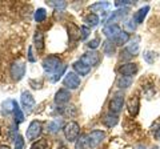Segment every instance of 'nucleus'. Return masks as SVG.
<instances>
[{
	"mask_svg": "<svg viewBox=\"0 0 160 149\" xmlns=\"http://www.w3.org/2000/svg\"><path fill=\"white\" fill-rule=\"evenodd\" d=\"M129 40H131V36H129V33L126 32V31H122V33H120L119 36L115 39L113 43H115V46H124V44H127Z\"/></svg>",
	"mask_w": 160,
	"mask_h": 149,
	"instance_id": "nucleus-20",
	"label": "nucleus"
},
{
	"mask_svg": "<svg viewBox=\"0 0 160 149\" xmlns=\"http://www.w3.org/2000/svg\"><path fill=\"white\" fill-rule=\"evenodd\" d=\"M0 133H2V131H0Z\"/></svg>",
	"mask_w": 160,
	"mask_h": 149,
	"instance_id": "nucleus-44",
	"label": "nucleus"
},
{
	"mask_svg": "<svg viewBox=\"0 0 160 149\" xmlns=\"http://www.w3.org/2000/svg\"><path fill=\"white\" fill-rule=\"evenodd\" d=\"M0 149H9V147H7V145H0Z\"/></svg>",
	"mask_w": 160,
	"mask_h": 149,
	"instance_id": "nucleus-42",
	"label": "nucleus"
},
{
	"mask_svg": "<svg viewBox=\"0 0 160 149\" xmlns=\"http://www.w3.org/2000/svg\"><path fill=\"white\" fill-rule=\"evenodd\" d=\"M20 103H22V107L24 109V112H27V113L32 112V109L35 107V99L31 95V92L24 91L22 93V97H20Z\"/></svg>",
	"mask_w": 160,
	"mask_h": 149,
	"instance_id": "nucleus-8",
	"label": "nucleus"
},
{
	"mask_svg": "<svg viewBox=\"0 0 160 149\" xmlns=\"http://www.w3.org/2000/svg\"><path fill=\"white\" fill-rule=\"evenodd\" d=\"M99 44H100V39H99V37H95V39H92L91 41H88V43H87V47L93 51L95 48H98V47H99Z\"/></svg>",
	"mask_w": 160,
	"mask_h": 149,
	"instance_id": "nucleus-35",
	"label": "nucleus"
},
{
	"mask_svg": "<svg viewBox=\"0 0 160 149\" xmlns=\"http://www.w3.org/2000/svg\"><path fill=\"white\" fill-rule=\"evenodd\" d=\"M49 6L51 7H53L56 11H63V9H66V7H67V2H56V0H52V2H47Z\"/></svg>",
	"mask_w": 160,
	"mask_h": 149,
	"instance_id": "nucleus-31",
	"label": "nucleus"
},
{
	"mask_svg": "<svg viewBox=\"0 0 160 149\" xmlns=\"http://www.w3.org/2000/svg\"><path fill=\"white\" fill-rule=\"evenodd\" d=\"M48 148H49V142L46 138H40L36 142H33L31 147V149H48Z\"/></svg>",
	"mask_w": 160,
	"mask_h": 149,
	"instance_id": "nucleus-29",
	"label": "nucleus"
},
{
	"mask_svg": "<svg viewBox=\"0 0 160 149\" xmlns=\"http://www.w3.org/2000/svg\"><path fill=\"white\" fill-rule=\"evenodd\" d=\"M24 148V138L22 136H16L15 138V148L13 149H23Z\"/></svg>",
	"mask_w": 160,
	"mask_h": 149,
	"instance_id": "nucleus-34",
	"label": "nucleus"
},
{
	"mask_svg": "<svg viewBox=\"0 0 160 149\" xmlns=\"http://www.w3.org/2000/svg\"><path fill=\"white\" fill-rule=\"evenodd\" d=\"M135 149H147L146 147H144V145H138L136 148H135Z\"/></svg>",
	"mask_w": 160,
	"mask_h": 149,
	"instance_id": "nucleus-41",
	"label": "nucleus"
},
{
	"mask_svg": "<svg viewBox=\"0 0 160 149\" xmlns=\"http://www.w3.org/2000/svg\"><path fill=\"white\" fill-rule=\"evenodd\" d=\"M132 84V77H127V76H120L116 81V85L119 88H128Z\"/></svg>",
	"mask_w": 160,
	"mask_h": 149,
	"instance_id": "nucleus-27",
	"label": "nucleus"
},
{
	"mask_svg": "<svg viewBox=\"0 0 160 149\" xmlns=\"http://www.w3.org/2000/svg\"><path fill=\"white\" fill-rule=\"evenodd\" d=\"M62 127H63V120H62V118H56V120H52L51 123L48 124V132L56 133Z\"/></svg>",
	"mask_w": 160,
	"mask_h": 149,
	"instance_id": "nucleus-26",
	"label": "nucleus"
},
{
	"mask_svg": "<svg viewBox=\"0 0 160 149\" xmlns=\"http://www.w3.org/2000/svg\"><path fill=\"white\" fill-rule=\"evenodd\" d=\"M104 137H106V133H104L103 131H98V129L96 131L89 132L88 135H86V140H87V144H88L89 149L96 148L99 144L104 140Z\"/></svg>",
	"mask_w": 160,
	"mask_h": 149,
	"instance_id": "nucleus-4",
	"label": "nucleus"
},
{
	"mask_svg": "<svg viewBox=\"0 0 160 149\" xmlns=\"http://www.w3.org/2000/svg\"><path fill=\"white\" fill-rule=\"evenodd\" d=\"M158 57H159V55L155 51H146L143 53V59H144V61H146L147 64H153L155 61L158 60Z\"/></svg>",
	"mask_w": 160,
	"mask_h": 149,
	"instance_id": "nucleus-24",
	"label": "nucleus"
},
{
	"mask_svg": "<svg viewBox=\"0 0 160 149\" xmlns=\"http://www.w3.org/2000/svg\"><path fill=\"white\" fill-rule=\"evenodd\" d=\"M69 99H71L69 91H67V89H59L56 95H55V103L58 105H63V104H67L69 101Z\"/></svg>",
	"mask_w": 160,
	"mask_h": 149,
	"instance_id": "nucleus-13",
	"label": "nucleus"
},
{
	"mask_svg": "<svg viewBox=\"0 0 160 149\" xmlns=\"http://www.w3.org/2000/svg\"><path fill=\"white\" fill-rule=\"evenodd\" d=\"M62 60L58 56H48L43 60V69L46 71V73H48V76H51L52 73L56 72V69L62 65Z\"/></svg>",
	"mask_w": 160,
	"mask_h": 149,
	"instance_id": "nucleus-3",
	"label": "nucleus"
},
{
	"mask_svg": "<svg viewBox=\"0 0 160 149\" xmlns=\"http://www.w3.org/2000/svg\"><path fill=\"white\" fill-rule=\"evenodd\" d=\"M66 69H67V65H64V64H62V65H60V67L56 69V72L52 73L51 76H49V80H51L52 83L59 81V79L64 74V72H66Z\"/></svg>",
	"mask_w": 160,
	"mask_h": 149,
	"instance_id": "nucleus-23",
	"label": "nucleus"
},
{
	"mask_svg": "<svg viewBox=\"0 0 160 149\" xmlns=\"http://www.w3.org/2000/svg\"><path fill=\"white\" fill-rule=\"evenodd\" d=\"M68 35H69V39L71 40H78L80 36V28H78L75 24H69L68 26Z\"/></svg>",
	"mask_w": 160,
	"mask_h": 149,
	"instance_id": "nucleus-25",
	"label": "nucleus"
},
{
	"mask_svg": "<svg viewBox=\"0 0 160 149\" xmlns=\"http://www.w3.org/2000/svg\"><path fill=\"white\" fill-rule=\"evenodd\" d=\"M129 11H131L129 7H123V8H119V9H116V11H113L108 16L106 23H104V26H113V24L122 22L123 19L127 17V15L129 13Z\"/></svg>",
	"mask_w": 160,
	"mask_h": 149,
	"instance_id": "nucleus-2",
	"label": "nucleus"
},
{
	"mask_svg": "<svg viewBox=\"0 0 160 149\" xmlns=\"http://www.w3.org/2000/svg\"><path fill=\"white\" fill-rule=\"evenodd\" d=\"M80 76L78 73H75V72H68L66 74V77H64V80H63V84L66 85L67 88L69 89H76L79 85H80Z\"/></svg>",
	"mask_w": 160,
	"mask_h": 149,
	"instance_id": "nucleus-9",
	"label": "nucleus"
},
{
	"mask_svg": "<svg viewBox=\"0 0 160 149\" xmlns=\"http://www.w3.org/2000/svg\"><path fill=\"white\" fill-rule=\"evenodd\" d=\"M124 107V97L123 96H115L111 101H109V112L115 113V115H118V113L122 111Z\"/></svg>",
	"mask_w": 160,
	"mask_h": 149,
	"instance_id": "nucleus-12",
	"label": "nucleus"
},
{
	"mask_svg": "<svg viewBox=\"0 0 160 149\" xmlns=\"http://www.w3.org/2000/svg\"><path fill=\"white\" fill-rule=\"evenodd\" d=\"M11 76L13 80H22V79L24 77V74H26V65H24V63L23 61H15L12 63V65H11Z\"/></svg>",
	"mask_w": 160,
	"mask_h": 149,
	"instance_id": "nucleus-7",
	"label": "nucleus"
},
{
	"mask_svg": "<svg viewBox=\"0 0 160 149\" xmlns=\"http://www.w3.org/2000/svg\"><path fill=\"white\" fill-rule=\"evenodd\" d=\"M13 113H15V121H16V124H20L24 121V113L22 111V108H19L18 103L15 101V109H13Z\"/></svg>",
	"mask_w": 160,
	"mask_h": 149,
	"instance_id": "nucleus-28",
	"label": "nucleus"
},
{
	"mask_svg": "<svg viewBox=\"0 0 160 149\" xmlns=\"http://www.w3.org/2000/svg\"><path fill=\"white\" fill-rule=\"evenodd\" d=\"M109 7H111V4H109L108 2H99V3L92 4V6L89 7V9L93 11V12H104Z\"/></svg>",
	"mask_w": 160,
	"mask_h": 149,
	"instance_id": "nucleus-21",
	"label": "nucleus"
},
{
	"mask_svg": "<svg viewBox=\"0 0 160 149\" xmlns=\"http://www.w3.org/2000/svg\"><path fill=\"white\" fill-rule=\"evenodd\" d=\"M123 29L120 28L118 24H113V26H104L103 28V33H104V36H106L108 40H111L113 41L115 39H116L120 33H122Z\"/></svg>",
	"mask_w": 160,
	"mask_h": 149,
	"instance_id": "nucleus-10",
	"label": "nucleus"
},
{
	"mask_svg": "<svg viewBox=\"0 0 160 149\" xmlns=\"http://www.w3.org/2000/svg\"><path fill=\"white\" fill-rule=\"evenodd\" d=\"M84 22L87 23V27H89V28H93V27H96L98 24H99V16L96 13H88L87 16H86V19H84Z\"/></svg>",
	"mask_w": 160,
	"mask_h": 149,
	"instance_id": "nucleus-22",
	"label": "nucleus"
},
{
	"mask_svg": "<svg viewBox=\"0 0 160 149\" xmlns=\"http://www.w3.org/2000/svg\"><path fill=\"white\" fill-rule=\"evenodd\" d=\"M43 132V124L40 121H32L27 129V140H36Z\"/></svg>",
	"mask_w": 160,
	"mask_h": 149,
	"instance_id": "nucleus-5",
	"label": "nucleus"
},
{
	"mask_svg": "<svg viewBox=\"0 0 160 149\" xmlns=\"http://www.w3.org/2000/svg\"><path fill=\"white\" fill-rule=\"evenodd\" d=\"M28 61H31V63H35V61H36V59L33 57V53H32V47H29V48H28Z\"/></svg>",
	"mask_w": 160,
	"mask_h": 149,
	"instance_id": "nucleus-39",
	"label": "nucleus"
},
{
	"mask_svg": "<svg viewBox=\"0 0 160 149\" xmlns=\"http://www.w3.org/2000/svg\"><path fill=\"white\" fill-rule=\"evenodd\" d=\"M148 11H149V6H146V7H142V8H140L139 11L132 16L133 20H135V23H136V24H142V23L144 22V19H146Z\"/></svg>",
	"mask_w": 160,
	"mask_h": 149,
	"instance_id": "nucleus-17",
	"label": "nucleus"
},
{
	"mask_svg": "<svg viewBox=\"0 0 160 149\" xmlns=\"http://www.w3.org/2000/svg\"><path fill=\"white\" fill-rule=\"evenodd\" d=\"M80 61L84 63L88 67H95V65H98V64L100 63V53L96 52V51L86 52L82 57H80Z\"/></svg>",
	"mask_w": 160,
	"mask_h": 149,
	"instance_id": "nucleus-6",
	"label": "nucleus"
},
{
	"mask_svg": "<svg viewBox=\"0 0 160 149\" xmlns=\"http://www.w3.org/2000/svg\"><path fill=\"white\" fill-rule=\"evenodd\" d=\"M103 52L104 55H107V56H113L115 52H116V46H115V43L111 41V40H104L103 41Z\"/></svg>",
	"mask_w": 160,
	"mask_h": 149,
	"instance_id": "nucleus-19",
	"label": "nucleus"
},
{
	"mask_svg": "<svg viewBox=\"0 0 160 149\" xmlns=\"http://www.w3.org/2000/svg\"><path fill=\"white\" fill-rule=\"evenodd\" d=\"M135 2H115V6H116L118 8H123L126 6H131V4H133Z\"/></svg>",
	"mask_w": 160,
	"mask_h": 149,
	"instance_id": "nucleus-38",
	"label": "nucleus"
},
{
	"mask_svg": "<svg viewBox=\"0 0 160 149\" xmlns=\"http://www.w3.org/2000/svg\"><path fill=\"white\" fill-rule=\"evenodd\" d=\"M72 67H73V69H75V72H76L78 74H80V76H86V74H88L89 71H91V67L86 65V64L82 63L80 60L75 61Z\"/></svg>",
	"mask_w": 160,
	"mask_h": 149,
	"instance_id": "nucleus-15",
	"label": "nucleus"
},
{
	"mask_svg": "<svg viewBox=\"0 0 160 149\" xmlns=\"http://www.w3.org/2000/svg\"><path fill=\"white\" fill-rule=\"evenodd\" d=\"M80 32H82V39H83V40H86V39L89 36L91 29H89V27H87V26H83L82 28H80Z\"/></svg>",
	"mask_w": 160,
	"mask_h": 149,
	"instance_id": "nucleus-37",
	"label": "nucleus"
},
{
	"mask_svg": "<svg viewBox=\"0 0 160 149\" xmlns=\"http://www.w3.org/2000/svg\"><path fill=\"white\" fill-rule=\"evenodd\" d=\"M152 132H153V135H155V137H158V138H160V123L156 125V129H152Z\"/></svg>",
	"mask_w": 160,
	"mask_h": 149,
	"instance_id": "nucleus-40",
	"label": "nucleus"
},
{
	"mask_svg": "<svg viewBox=\"0 0 160 149\" xmlns=\"http://www.w3.org/2000/svg\"><path fill=\"white\" fill-rule=\"evenodd\" d=\"M33 44L35 48L38 49V52H42L44 49V35L42 31H36L33 35Z\"/></svg>",
	"mask_w": 160,
	"mask_h": 149,
	"instance_id": "nucleus-16",
	"label": "nucleus"
},
{
	"mask_svg": "<svg viewBox=\"0 0 160 149\" xmlns=\"http://www.w3.org/2000/svg\"><path fill=\"white\" fill-rule=\"evenodd\" d=\"M139 108H140V100H139V97L138 96H132L128 100V112L131 113L132 116H136L138 112H139Z\"/></svg>",
	"mask_w": 160,
	"mask_h": 149,
	"instance_id": "nucleus-14",
	"label": "nucleus"
},
{
	"mask_svg": "<svg viewBox=\"0 0 160 149\" xmlns=\"http://www.w3.org/2000/svg\"><path fill=\"white\" fill-rule=\"evenodd\" d=\"M58 149H67L66 147H60V148H58Z\"/></svg>",
	"mask_w": 160,
	"mask_h": 149,
	"instance_id": "nucleus-43",
	"label": "nucleus"
},
{
	"mask_svg": "<svg viewBox=\"0 0 160 149\" xmlns=\"http://www.w3.org/2000/svg\"><path fill=\"white\" fill-rule=\"evenodd\" d=\"M118 72L122 74V76L132 77L133 74L138 72V64H135V63H126V64H122V65L119 67Z\"/></svg>",
	"mask_w": 160,
	"mask_h": 149,
	"instance_id": "nucleus-11",
	"label": "nucleus"
},
{
	"mask_svg": "<svg viewBox=\"0 0 160 149\" xmlns=\"http://www.w3.org/2000/svg\"><path fill=\"white\" fill-rule=\"evenodd\" d=\"M126 28L128 29V31H135V28H136V23H135V20H133V17H131L129 20H127L126 22Z\"/></svg>",
	"mask_w": 160,
	"mask_h": 149,
	"instance_id": "nucleus-36",
	"label": "nucleus"
},
{
	"mask_svg": "<svg viewBox=\"0 0 160 149\" xmlns=\"http://www.w3.org/2000/svg\"><path fill=\"white\" fill-rule=\"evenodd\" d=\"M46 17H47L46 9L44 8H38V11L35 12V20H36L38 23H42V22L46 20Z\"/></svg>",
	"mask_w": 160,
	"mask_h": 149,
	"instance_id": "nucleus-32",
	"label": "nucleus"
},
{
	"mask_svg": "<svg viewBox=\"0 0 160 149\" xmlns=\"http://www.w3.org/2000/svg\"><path fill=\"white\" fill-rule=\"evenodd\" d=\"M126 51L129 53V55H131V56H135V55H136L138 53V51H139V39H138V40L136 41H132L131 44H129V46L126 48Z\"/></svg>",
	"mask_w": 160,
	"mask_h": 149,
	"instance_id": "nucleus-33",
	"label": "nucleus"
},
{
	"mask_svg": "<svg viewBox=\"0 0 160 149\" xmlns=\"http://www.w3.org/2000/svg\"><path fill=\"white\" fill-rule=\"evenodd\" d=\"M63 132H64V136H66L67 141L69 142H73L79 138V133H80V127L76 121H69L67 123L63 128Z\"/></svg>",
	"mask_w": 160,
	"mask_h": 149,
	"instance_id": "nucleus-1",
	"label": "nucleus"
},
{
	"mask_svg": "<svg viewBox=\"0 0 160 149\" xmlns=\"http://www.w3.org/2000/svg\"><path fill=\"white\" fill-rule=\"evenodd\" d=\"M75 149H89L87 140H86V135L80 136L76 140V142H75Z\"/></svg>",
	"mask_w": 160,
	"mask_h": 149,
	"instance_id": "nucleus-30",
	"label": "nucleus"
},
{
	"mask_svg": "<svg viewBox=\"0 0 160 149\" xmlns=\"http://www.w3.org/2000/svg\"><path fill=\"white\" fill-rule=\"evenodd\" d=\"M118 121H119L118 115H115V113H112V112H109V113H107V115H104V117H103L104 125H107L108 128L115 127L118 124Z\"/></svg>",
	"mask_w": 160,
	"mask_h": 149,
	"instance_id": "nucleus-18",
	"label": "nucleus"
}]
</instances>
